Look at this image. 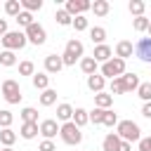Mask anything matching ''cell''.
I'll use <instances>...</instances> for the list:
<instances>
[{
  "label": "cell",
  "instance_id": "obj_1",
  "mask_svg": "<svg viewBox=\"0 0 151 151\" xmlns=\"http://www.w3.org/2000/svg\"><path fill=\"white\" fill-rule=\"evenodd\" d=\"M116 134H118L123 142H130V144L142 139V130H139V125L132 123V120H118V125H116Z\"/></svg>",
  "mask_w": 151,
  "mask_h": 151
},
{
  "label": "cell",
  "instance_id": "obj_2",
  "mask_svg": "<svg viewBox=\"0 0 151 151\" xmlns=\"http://www.w3.org/2000/svg\"><path fill=\"white\" fill-rule=\"evenodd\" d=\"M83 52H85L83 42H80V40H76V38H71V40L66 42V50H64V54H61V61H64V66H73L78 59H83Z\"/></svg>",
  "mask_w": 151,
  "mask_h": 151
},
{
  "label": "cell",
  "instance_id": "obj_3",
  "mask_svg": "<svg viewBox=\"0 0 151 151\" xmlns=\"http://www.w3.org/2000/svg\"><path fill=\"white\" fill-rule=\"evenodd\" d=\"M26 42H28V40H26V35H24V31H7V33L0 38V45H2L5 50H9V52L21 50Z\"/></svg>",
  "mask_w": 151,
  "mask_h": 151
},
{
  "label": "cell",
  "instance_id": "obj_4",
  "mask_svg": "<svg viewBox=\"0 0 151 151\" xmlns=\"http://www.w3.org/2000/svg\"><path fill=\"white\" fill-rule=\"evenodd\" d=\"M0 92H2V97H5V101H7V104H19V101H21V97H24V94H21L19 83H17V80H12V78L2 80Z\"/></svg>",
  "mask_w": 151,
  "mask_h": 151
},
{
  "label": "cell",
  "instance_id": "obj_5",
  "mask_svg": "<svg viewBox=\"0 0 151 151\" xmlns=\"http://www.w3.org/2000/svg\"><path fill=\"white\" fill-rule=\"evenodd\" d=\"M125 73V61L123 59H118V57H111L106 64H101V76L104 78H120Z\"/></svg>",
  "mask_w": 151,
  "mask_h": 151
},
{
  "label": "cell",
  "instance_id": "obj_6",
  "mask_svg": "<svg viewBox=\"0 0 151 151\" xmlns=\"http://www.w3.org/2000/svg\"><path fill=\"white\" fill-rule=\"evenodd\" d=\"M59 137H61L66 144H71V146H76V144H80V142H83V132H80V127H76L71 120H68V123H64V125L59 127Z\"/></svg>",
  "mask_w": 151,
  "mask_h": 151
},
{
  "label": "cell",
  "instance_id": "obj_7",
  "mask_svg": "<svg viewBox=\"0 0 151 151\" xmlns=\"http://www.w3.org/2000/svg\"><path fill=\"white\" fill-rule=\"evenodd\" d=\"M24 35H26V40L33 42V45H45V40H47V33H45V28H42L38 21H33V24L24 31Z\"/></svg>",
  "mask_w": 151,
  "mask_h": 151
},
{
  "label": "cell",
  "instance_id": "obj_8",
  "mask_svg": "<svg viewBox=\"0 0 151 151\" xmlns=\"http://www.w3.org/2000/svg\"><path fill=\"white\" fill-rule=\"evenodd\" d=\"M134 54H137L142 61L151 64V38H139V40L134 42Z\"/></svg>",
  "mask_w": 151,
  "mask_h": 151
},
{
  "label": "cell",
  "instance_id": "obj_9",
  "mask_svg": "<svg viewBox=\"0 0 151 151\" xmlns=\"http://www.w3.org/2000/svg\"><path fill=\"white\" fill-rule=\"evenodd\" d=\"M90 7H92L90 0H66V7H64V9H66L71 17H80V14L87 12Z\"/></svg>",
  "mask_w": 151,
  "mask_h": 151
},
{
  "label": "cell",
  "instance_id": "obj_10",
  "mask_svg": "<svg viewBox=\"0 0 151 151\" xmlns=\"http://www.w3.org/2000/svg\"><path fill=\"white\" fill-rule=\"evenodd\" d=\"M59 123L54 120V118H47V120H42L40 125H38V130H40V134L45 137V139H52V137H57L59 134Z\"/></svg>",
  "mask_w": 151,
  "mask_h": 151
},
{
  "label": "cell",
  "instance_id": "obj_11",
  "mask_svg": "<svg viewBox=\"0 0 151 151\" xmlns=\"http://www.w3.org/2000/svg\"><path fill=\"white\" fill-rule=\"evenodd\" d=\"M113 57V50L104 42V45H94V52H92V59L97 61V64H106L109 59Z\"/></svg>",
  "mask_w": 151,
  "mask_h": 151
},
{
  "label": "cell",
  "instance_id": "obj_12",
  "mask_svg": "<svg viewBox=\"0 0 151 151\" xmlns=\"http://www.w3.org/2000/svg\"><path fill=\"white\" fill-rule=\"evenodd\" d=\"M64 68V61L59 54H47L45 57V73H59Z\"/></svg>",
  "mask_w": 151,
  "mask_h": 151
},
{
  "label": "cell",
  "instance_id": "obj_13",
  "mask_svg": "<svg viewBox=\"0 0 151 151\" xmlns=\"http://www.w3.org/2000/svg\"><path fill=\"white\" fill-rule=\"evenodd\" d=\"M87 87H90L94 94H99V92H104V87H106V78H104L101 73L87 76Z\"/></svg>",
  "mask_w": 151,
  "mask_h": 151
},
{
  "label": "cell",
  "instance_id": "obj_14",
  "mask_svg": "<svg viewBox=\"0 0 151 151\" xmlns=\"http://www.w3.org/2000/svg\"><path fill=\"white\" fill-rule=\"evenodd\" d=\"M132 54H134V45H132L130 40H120V42L116 45V57H118V59L125 61V59L132 57Z\"/></svg>",
  "mask_w": 151,
  "mask_h": 151
},
{
  "label": "cell",
  "instance_id": "obj_15",
  "mask_svg": "<svg viewBox=\"0 0 151 151\" xmlns=\"http://www.w3.org/2000/svg\"><path fill=\"white\" fill-rule=\"evenodd\" d=\"M120 80H123L125 94H127V92H134V90L139 87V76H137V73H123V76H120Z\"/></svg>",
  "mask_w": 151,
  "mask_h": 151
},
{
  "label": "cell",
  "instance_id": "obj_16",
  "mask_svg": "<svg viewBox=\"0 0 151 151\" xmlns=\"http://www.w3.org/2000/svg\"><path fill=\"white\" fill-rule=\"evenodd\" d=\"M120 142H123V139H120L116 132H109V134L104 137V142H101V149H104V151H118V149H120Z\"/></svg>",
  "mask_w": 151,
  "mask_h": 151
},
{
  "label": "cell",
  "instance_id": "obj_17",
  "mask_svg": "<svg viewBox=\"0 0 151 151\" xmlns=\"http://www.w3.org/2000/svg\"><path fill=\"white\" fill-rule=\"evenodd\" d=\"M19 134H21L24 139H35V137L40 134V130H38V123H21V130H19Z\"/></svg>",
  "mask_w": 151,
  "mask_h": 151
},
{
  "label": "cell",
  "instance_id": "obj_18",
  "mask_svg": "<svg viewBox=\"0 0 151 151\" xmlns=\"http://www.w3.org/2000/svg\"><path fill=\"white\" fill-rule=\"evenodd\" d=\"M97 68H99V64H97L92 57H83V59H80V71H83L85 76H94Z\"/></svg>",
  "mask_w": 151,
  "mask_h": 151
},
{
  "label": "cell",
  "instance_id": "obj_19",
  "mask_svg": "<svg viewBox=\"0 0 151 151\" xmlns=\"http://www.w3.org/2000/svg\"><path fill=\"white\" fill-rule=\"evenodd\" d=\"M111 104H113V97L109 94V92H99V94H94V106L97 109H111Z\"/></svg>",
  "mask_w": 151,
  "mask_h": 151
},
{
  "label": "cell",
  "instance_id": "obj_20",
  "mask_svg": "<svg viewBox=\"0 0 151 151\" xmlns=\"http://www.w3.org/2000/svg\"><path fill=\"white\" fill-rule=\"evenodd\" d=\"M71 118H73V106H71V104H59V106H57V120L68 123Z\"/></svg>",
  "mask_w": 151,
  "mask_h": 151
},
{
  "label": "cell",
  "instance_id": "obj_21",
  "mask_svg": "<svg viewBox=\"0 0 151 151\" xmlns=\"http://www.w3.org/2000/svg\"><path fill=\"white\" fill-rule=\"evenodd\" d=\"M71 123L76 125V127H83V125H87L90 123V118H87V111L85 109H73V118H71Z\"/></svg>",
  "mask_w": 151,
  "mask_h": 151
},
{
  "label": "cell",
  "instance_id": "obj_22",
  "mask_svg": "<svg viewBox=\"0 0 151 151\" xmlns=\"http://www.w3.org/2000/svg\"><path fill=\"white\" fill-rule=\"evenodd\" d=\"M31 80H33V87L35 90H47L50 87V76L47 73H33Z\"/></svg>",
  "mask_w": 151,
  "mask_h": 151
},
{
  "label": "cell",
  "instance_id": "obj_23",
  "mask_svg": "<svg viewBox=\"0 0 151 151\" xmlns=\"http://www.w3.org/2000/svg\"><path fill=\"white\" fill-rule=\"evenodd\" d=\"M90 9H92L97 17H106V14H109V9H111V5H109V0H94Z\"/></svg>",
  "mask_w": 151,
  "mask_h": 151
},
{
  "label": "cell",
  "instance_id": "obj_24",
  "mask_svg": "<svg viewBox=\"0 0 151 151\" xmlns=\"http://www.w3.org/2000/svg\"><path fill=\"white\" fill-rule=\"evenodd\" d=\"M90 40H92L94 45H104V40H106V28H101V26L90 28Z\"/></svg>",
  "mask_w": 151,
  "mask_h": 151
},
{
  "label": "cell",
  "instance_id": "obj_25",
  "mask_svg": "<svg viewBox=\"0 0 151 151\" xmlns=\"http://www.w3.org/2000/svg\"><path fill=\"white\" fill-rule=\"evenodd\" d=\"M52 104H57V90L47 87V90H42V94H40V106H52Z\"/></svg>",
  "mask_w": 151,
  "mask_h": 151
},
{
  "label": "cell",
  "instance_id": "obj_26",
  "mask_svg": "<svg viewBox=\"0 0 151 151\" xmlns=\"http://www.w3.org/2000/svg\"><path fill=\"white\" fill-rule=\"evenodd\" d=\"M14 142H17V132H14L12 127L0 130V144H2V146H12Z\"/></svg>",
  "mask_w": 151,
  "mask_h": 151
},
{
  "label": "cell",
  "instance_id": "obj_27",
  "mask_svg": "<svg viewBox=\"0 0 151 151\" xmlns=\"http://www.w3.org/2000/svg\"><path fill=\"white\" fill-rule=\"evenodd\" d=\"M19 116H21V120H24V123H38V111H35L33 106H24Z\"/></svg>",
  "mask_w": 151,
  "mask_h": 151
},
{
  "label": "cell",
  "instance_id": "obj_28",
  "mask_svg": "<svg viewBox=\"0 0 151 151\" xmlns=\"http://www.w3.org/2000/svg\"><path fill=\"white\" fill-rule=\"evenodd\" d=\"M17 64V54L14 52H9V50H0V66H14Z\"/></svg>",
  "mask_w": 151,
  "mask_h": 151
},
{
  "label": "cell",
  "instance_id": "obj_29",
  "mask_svg": "<svg viewBox=\"0 0 151 151\" xmlns=\"http://www.w3.org/2000/svg\"><path fill=\"white\" fill-rule=\"evenodd\" d=\"M19 2H21V9L24 12H31V14L42 7V0H19Z\"/></svg>",
  "mask_w": 151,
  "mask_h": 151
},
{
  "label": "cell",
  "instance_id": "obj_30",
  "mask_svg": "<svg viewBox=\"0 0 151 151\" xmlns=\"http://www.w3.org/2000/svg\"><path fill=\"white\" fill-rule=\"evenodd\" d=\"M127 9H130V14H134V19H137V17H144V9H146V5H144L142 0H132V2L127 5Z\"/></svg>",
  "mask_w": 151,
  "mask_h": 151
},
{
  "label": "cell",
  "instance_id": "obj_31",
  "mask_svg": "<svg viewBox=\"0 0 151 151\" xmlns=\"http://www.w3.org/2000/svg\"><path fill=\"white\" fill-rule=\"evenodd\" d=\"M137 94H139L142 101H151V80H149V83H139Z\"/></svg>",
  "mask_w": 151,
  "mask_h": 151
},
{
  "label": "cell",
  "instance_id": "obj_32",
  "mask_svg": "<svg viewBox=\"0 0 151 151\" xmlns=\"http://www.w3.org/2000/svg\"><path fill=\"white\" fill-rule=\"evenodd\" d=\"M14 19H17V24H19V26H24V28H28V26L33 24V14H31V12H24V9H21Z\"/></svg>",
  "mask_w": 151,
  "mask_h": 151
},
{
  "label": "cell",
  "instance_id": "obj_33",
  "mask_svg": "<svg viewBox=\"0 0 151 151\" xmlns=\"http://www.w3.org/2000/svg\"><path fill=\"white\" fill-rule=\"evenodd\" d=\"M54 19H57V24H59V26H71V21H73V17H71L66 9H57Z\"/></svg>",
  "mask_w": 151,
  "mask_h": 151
},
{
  "label": "cell",
  "instance_id": "obj_34",
  "mask_svg": "<svg viewBox=\"0 0 151 151\" xmlns=\"http://www.w3.org/2000/svg\"><path fill=\"white\" fill-rule=\"evenodd\" d=\"M5 12H7L9 17H17V14L21 12V2H19V0H7V2H5Z\"/></svg>",
  "mask_w": 151,
  "mask_h": 151
},
{
  "label": "cell",
  "instance_id": "obj_35",
  "mask_svg": "<svg viewBox=\"0 0 151 151\" xmlns=\"http://www.w3.org/2000/svg\"><path fill=\"white\" fill-rule=\"evenodd\" d=\"M149 24H151V21H149L146 17H137V19H132V28H134L137 33H144V31L149 28Z\"/></svg>",
  "mask_w": 151,
  "mask_h": 151
},
{
  "label": "cell",
  "instance_id": "obj_36",
  "mask_svg": "<svg viewBox=\"0 0 151 151\" xmlns=\"http://www.w3.org/2000/svg\"><path fill=\"white\" fill-rule=\"evenodd\" d=\"M87 118H90V123H94V125H101V120H104V109H92V111H87Z\"/></svg>",
  "mask_w": 151,
  "mask_h": 151
},
{
  "label": "cell",
  "instance_id": "obj_37",
  "mask_svg": "<svg viewBox=\"0 0 151 151\" xmlns=\"http://www.w3.org/2000/svg\"><path fill=\"white\" fill-rule=\"evenodd\" d=\"M109 94H125V87H123V80L120 78H113L111 80V87H109Z\"/></svg>",
  "mask_w": 151,
  "mask_h": 151
},
{
  "label": "cell",
  "instance_id": "obj_38",
  "mask_svg": "<svg viewBox=\"0 0 151 151\" xmlns=\"http://www.w3.org/2000/svg\"><path fill=\"white\" fill-rule=\"evenodd\" d=\"M101 125H106V127H113V125H118V116H116L111 109H106V111H104V120H101Z\"/></svg>",
  "mask_w": 151,
  "mask_h": 151
},
{
  "label": "cell",
  "instance_id": "obj_39",
  "mask_svg": "<svg viewBox=\"0 0 151 151\" xmlns=\"http://www.w3.org/2000/svg\"><path fill=\"white\" fill-rule=\"evenodd\" d=\"M35 73V66H33V61H21L19 64V76H33Z\"/></svg>",
  "mask_w": 151,
  "mask_h": 151
},
{
  "label": "cell",
  "instance_id": "obj_40",
  "mask_svg": "<svg viewBox=\"0 0 151 151\" xmlns=\"http://www.w3.org/2000/svg\"><path fill=\"white\" fill-rule=\"evenodd\" d=\"M12 120H14L12 111L2 109V111H0V127H2V130H5V127H9V125H12Z\"/></svg>",
  "mask_w": 151,
  "mask_h": 151
},
{
  "label": "cell",
  "instance_id": "obj_41",
  "mask_svg": "<svg viewBox=\"0 0 151 151\" xmlns=\"http://www.w3.org/2000/svg\"><path fill=\"white\" fill-rule=\"evenodd\" d=\"M71 26L76 28V31H85L87 28V19L80 14V17H73V21H71Z\"/></svg>",
  "mask_w": 151,
  "mask_h": 151
},
{
  "label": "cell",
  "instance_id": "obj_42",
  "mask_svg": "<svg viewBox=\"0 0 151 151\" xmlns=\"http://www.w3.org/2000/svg\"><path fill=\"white\" fill-rule=\"evenodd\" d=\"M38 151H57V146H54V142H52V139H42V142H40V146H38Z\"/></svg>",
  "mask_w": 151,
  "mask_h": 151
},
{
  "label": "cell",
  "instance_id": "obj_43",
  "mask_svg": "<svg viewBox=\"0 0 151 151\" xmlns=\"http://www.w3.org/2000/svg\"><path fill=\"white\" fill-rule=\"evenodd\" d=\"M139 151H151V134L139 139Z\"/></svg>",
  "mask_w": 151,
  "mask_h": 151
},
{
  "label": "cell",
  "instance_id": "obj_44",
  "mask_svg": "<svg viewBox=\"0 0 151 151\" xmlns=\"http://www.w3.org/2000/svg\"><path fill=\"white\" fill-rule=\"evenodd\" d=\"M142 116L151 120V101H144V106H142Z\"/></svg>",
  "mask_w": 151,
  "mask_h": 151
},
{
  "label": "cell",
  "instance_id": "obj_45",
  "mask_svg": "<svg viewBox=\"0 0 151 151\" xmlns=\"http://www.w3.org/2000/svg\"><path fill=\"white\" fill-rule=\"evenodd\" d=\"M7 31H9V28H7V19H0V38H2Z\"/></svg>",
  "mask_w": 151,
  "mask_h": 151
},
{
  "label": "cell",
  "instance_id": "obj_46",
  "mask_svg": "<svg viewBox=\"0 0 151 151\" xmlns=\"http://www.w3.org/2000/svg\"><path fill=\"white\" fill-rule=\"evenodd\" d=\"M118 151H132V144L130 142H120V149Z\"/></svg>",
  "mask_w": 151,
  "mask_h": 151
},
{
  "label": "cell",
  "instance_id": "obj_47",
  "mask_svg": "<svg viewBox=\"0 0 151 151\" xmlns=\"http://www.w3.org/2000/svg\"><path fill=\"white\" fill-rule=\"evenodd\" d=\"M0 151H14V149H12V146H2Z\"/></svg>",
  "mask_w": 151,
  "mask_h": 151
},
{
  "label": "cell",
  "instance_id": "obj_48",
  "mask_svg": "<svg viewBox=\"0 0 151 151\" xmlns=\"http://www.w3.org/2000/svg\"><path fill=\"white\" fill-rule=\"evenodd\" d=\"M146 31H149V38H151V24H149V28H146Z\"/></svg>",
  "mask_w": 151,
  "mask_h": 151
},
{
  "label": "cell",
  "instance_id": "obj_49",
  "mask_svg": "<svg viewBox=\"0 0 151 151\" xmlns=\"http://www.w3.org/2000/svg\"><path fill=\"white\" fill-rule=\"evenodd\" d=\"M0 85H2V83H0Z\"/></svg>",
  "mask_w": 151,
  "mask_h": 151
}]
</instances>
